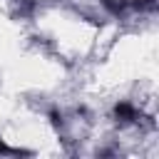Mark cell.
Returning a JSON list of instances; mask_svg holds the SVG:
<instances>
[{"label": "cell", "mask_w": 159, "mask_h": 159, "mask_svg": "<svg viewBox=\"0 0 159 159\" xmlns=\"http://www.w3.org/2000/svg\"><path fill=\"white\" fill-rule=\"evenodd\" d=\"M114 117H117V122H134V119H137V112H134L132 104L122 102V104L114 107Z\"/></svg>", "instance_id": "obj_1"}, {"label": "cell", "mask_w": 159, "mask_h": 159, "mask_svg": "<svg viewBox=\"0 0 159 159\" xmlns=\"http://www.w3.org/2000/svg\"><path fill=\"white\" fill-rule=\"evenodd\" d=\"M102 5H104L112 15H119V12L127 7V2H124V0H102Z\"/></svg>", "instance_id": "obj_2"}, {"label": "cell", "mask_w": 159, "mask_h": 159, "mask_svg": "<svg viewBox=\"0 0 159 159\" xmlns=\"http://www.w3.org/2000/svg\"><path fill=\"white\" fill-rule=\"evenodd\" d=\"M0 154H30V152H15V149H10V147H5V142L0 139Z\"/></svg>", "instance_id": "obj_3"}, {"label": "cell", "mask_w": 159, "mask_h": 159, "mask_svg": "<svg viewBox=\"0 0 159 159\" xmlns=\"http://www.w3.org/2000/svg\"><path fill=\"white\" fill-rule=\"evenodd\" d=\"M137 7H154V0H137Z\"/></svg>", "instance_id": "obj_4"}]
</instances>
